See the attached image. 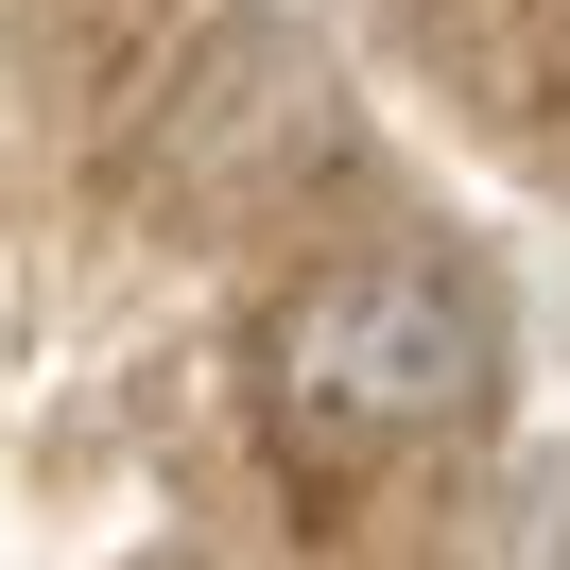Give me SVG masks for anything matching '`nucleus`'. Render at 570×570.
<instances>
[{
	"label": "nucleus",
	"mask_w": 570,
	"mask_h": 570,
	"mask_svg": "<svg viewBox=\"0 0 570 570\" xmlns=\"http://www.w3.org/2000/svg\"><path fill=\"white\" fill-rule=\"evenodd\" d=\"M259 363H277L294 432H346V450L450 432L466 397H484V294H466L450 259H346V277H312L259 328Z\"/></svg>",
	"instance_id": "f257e3e1"
},
{
	"label": "nucleus",
	"mask_w": 570,
	"mask_h": 570,
	"mask_svg": "<svg viewBox=\"0 0 570 570\" xmlns=\"http://www.w3.org/2000/svg\"><path fill=\"white\" fill-rule=\"evenodd\" d=\"M312 121H328V52L294 36V18H243V36L190 70V105H174V174L190 190H243V174H277Z\"/></svg>",
	"instance_id": "f03ea898"
}]
</instances>
